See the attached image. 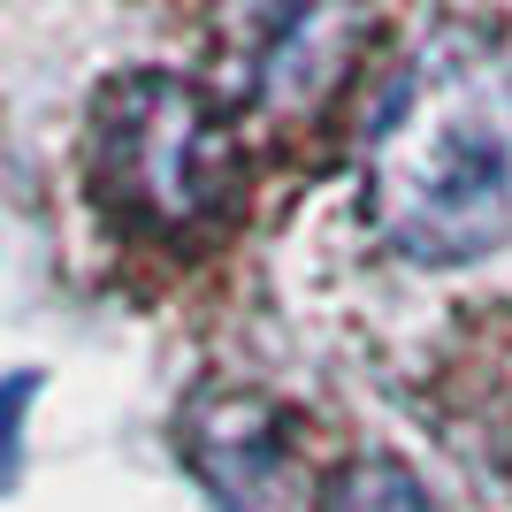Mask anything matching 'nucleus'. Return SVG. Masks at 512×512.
Instances as JSON below:
<instances>
[{
	"instance_id": "39448f33",
	"label": "nucleus",
	"mask_w": 512,
	"mask_h": 512,
	"mask_svg": "<svg viewBox=\"0 0 512 512\" xmlns=\"http://www.w3.org/2000/svg\"><path fill=\"white\" fill-rule=\"evenodd\" d=\"M321 512H436V497L421 490V474H406L398 459H352L329 482Z\"/></svg>"
},
{
	"instance_id": "f257e3e1",
	"label": "nucleus",
	"mask_w": 512,
	"mask_h": 512,
	"mask_svg": "<svg viewBox=\"0 0 512 512\" xmlns=\"http://www.w3.org/2000/svg\"><path fill=\"white\" fill-rule=\"evenodd\" d=\"M367 214L406 260H482L512 230V92L482 54H421L367 138Z\"/></svg>"
},
{
	"instance_id": "7ed1b4c3",
	"label": "nucleus",
	"mask_w": 512,
	"mask_h": 512,
	"mask_svg": "<svg viewBox=\"0 0 512 512\" xmlns=\"http://www.w3.org/2000/svg\"><path fill=\"white\" fill-rule=\"evenodd\" d=\"M192 459L207 467L214 497L230 512H291L299 490H291V451L283 436L268 428V413L253 398H237V406H214L192 436Z\"/></svg>"
},
{
	"instance_id": "f03ea898",
	"label": "nucleus",
	"mask_w": 512,
	"mask_h": 512,
	"mask_svg": "<svg viewBox=\"0 0 512 512\" xmlns=\"http://www.w3.org/2000/svg\"><path fill=\"white\" fill-rule=\"evenodd\" d=\"M92 176L123 222L153 237H199L237 199V138L192 77L130 69L92 107Z\"/></svg>"
},
{
	"instance_id": "20e7f679",
	"label": "nucleus",
	"mask_w": 512,
	"mask_h": 512,
	"mask_svg": "<svg viewBox=\"0 0 512 512\" xmlns=\"http://www.w3.org/2000/svg\"><path fill=\"white\" fill-rule=\"evenodd\" d=\"M352 39H360V16H283L276 39L260 46V100L276 107H314L321 92L344 77L352 62Z\"/></svg>"
}]
</instances>
